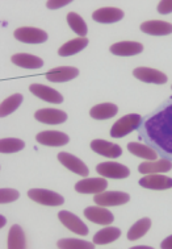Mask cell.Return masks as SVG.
Segmentation results:
<instances>
[{"mask_svg": "<svg viewBox=\"0 0 172 249\" xmlns=\"http://www.w3.org/2000/svg\"><path fill=\"white\" fill-rule=\"evenodd\" d=\"M121 236V231L116 228V227H107L100 230L95 236H94V243L96 245H103V244H109V243H113Z\"/></svg>", "mask_w": 172, "mask_h": 249, "instance_id": "4316f807", "label": "cell"}, {"mask_svg": "<svg viewBox=\"0 0 172 249\" xmlns=\"http://www.w3.org/2000/svg\"><path fill=\"white\" fill-rule=\"evenodd\" d=\"M0 220H1V224H0V227L3 228V227L5 226V223H7V219H5V217L1 215V216H0Z\"/></svg>", "mask_w": 172, "mask_h": 249, "instance_id": "8d00e7d4", "label": "cell"}, {"mask_svg": "<svg viewBox=\"0 0 172 249\" xmlns=\"http://www.w3.org/2000/svg\"><path fill=\"white\" fill-rule=\"evenodd\" d=\"M88 45V38L87 37H78V38H74V40L67 41L64 45H62L59 48L58 54L61 57H68V55H74L82 52L86 46Z\"/></svg>", "mask_w": 172, "mask_h": 249, "instance_id": "603a6c76", "label": "cell"}, {"mask_svg": "<svg viewBox=\"0 0 172 249\" xmlns=\"http://www.w3.org/2000/svg\"><path fill=\"white\" fill-rule=\"evenodd\" d=\"M117 106L113 103H101L95 107H92L90 111L91 118L96 120H105V119L113 118L114 115H117Z\"/></svg>", "mask_w": 172, "mask_h": 249, "instance_id": "d4e9b609", "label": "cell"}, {"mask_svg": "<svg viewBox=\"0 0 172 249\" xmlns=\"http://www.w3.org/2000/svg\"><path fill=\"white\" fill-rule=\"evenodd\" d=\"M134 249H150V247H143V245H141V247H134Z\"/></svg>", "mask_w": 172, "mask_h": 249, "instance_id": "74e56055", "label": "cell"}, {"mask_svg": "<svg viewBox=\"0 0 172 249\" xmlns=\"http://www.w3.org/2000/svg\"><path fill=\"white\" fill-rule=\"evenodd\" d=\"M95 243H88L79 239H62L57 243V247L61 249H94Z\"/></svg>", "mask_w": 172, "mask_h": 249, "instance_id": "4dcf8cb0", "label": "cell"}, {"mask_svg": "<svg viewBox=\"0 0 172 249\" xmlns=\"http://www.w3.org/2000/svg\"><path fill=\"white\" fill-rule=\"evenodd\" d=\"M124 18V11L118 8H100L92 14V18L97 23H117Z\"/></svg>", "mask_w": 172, "mask_h": 249, "instance_id": "44dd1931", "label": "cell"}, {"mask_svg": "<svg viewBox=\"0 0 172 249\" xmlns=\"http://www.w3.org/2000/svg\"><path fill=\"white\" fill-rule=\"evenodd\" d=\"M91 149L95 153L101 154L109 159H117L123 154V148L105 140H94L91 142Z\"/></svg>", "mask_w": 172, "mask_h": 249, "instance_id": "ac0fdd59", "label": "cell"}, {"mask_svg": "<svg viewBox=\"0 0 172 249\" xmlns=\"http://www.w3.org/2000/svg\"><path fill=\"white\" fill-rule=\"evenodd\" d=\"M58 160L59 162L62 163L63 166H66L68 170L77 173V174L82 176V177H88L90 170H88L87 165L83 162L82 160H79L78 157L73 156V154L66 153V152H61L58 154Z\"/></svg>", "mask_w": 172, "mask_h": 249, "instance_id": "7c38bea8", "label": "cell"}, {"mask_svg": "<svg viewBox=\"0 0 172 249\" xmlns=\"http://www.w3.org/2000/svg\"><path fill=\"white\" fill-rule=\"evenodd\" d=\"M172 169V161L167 159L155 160V161H146L138 166V172L141 174H162L167 173Z\"/></svg>", "mask_w": 172, "mask_h": 249, "instance_id": "9a60e30c", "label": "cell"}, {"mask_svg": "<svg viewBox=\"0 0 172 249\" xmlns=\"http://www.w3.org/2000/svg\"><path fill=\"white\" fill-rule=\"evenodd\" d=\"M27 247V239L23 228L17 224L11 227L8 233V248L9 249H24Z\"/></svg>", "mask_w": 172, "mask_h": 249, "instance_id": "484cf974", "label": "cell"}, {"mask_svg": "<svg viewBox=\"0 0 172 249\" xmlns=\"http://www.w3.org/2000/svg\"><path fill=\"white\" fill-rule=\"evenodd\" d=\"M150 228H151V220L149 217H143L130 227V230L127 231V239L130 241L138 240L147 233Z\"/></svg>", "mask_w": 172, "mask_h": 249, "instance_id": "83f0119b", "label": "cell"}, {"mask_svg": "<svg viewBox=\"0 0 172 249\" xmlns=\"http://www.w3.org/2000/svg\"><path fill=\"white\" fill-rule=\"evenodd\" d=\"M142 124V118L138 113H129L125 115L124 118L118 119L117 122L114 123L113 127L110 129V136L114 139H121V137L126 136L130 132L137 131Z\"/></svg>", "mask_w": 172, "mask_h": 249, "instance_id": "7a4b0ae2", "label": "cell"}, {"mask_svg": "<svg viewBox=\"0 0 172 249\" xmlns=\"http://www.w3.org/2000/svg\"><path fill=\"white\" fill-rule=\"evenodd\" d=\"M84 216L92 223L101 224V226H109L114 220L113 213H110L109 210L104 209L103 206H91V207H87L84 210Z\"/></svg>", "mask_w": 172, "mask_h": 249, "instance_id": "9c48e42d", "label": "cell"}, {"mask_svg": "<svg viewBox=\"0 0 172 249\" xmlns=\"http://www.w3.org/2000/svg\"><path fill=\"white\" fill-rule=\"evenodd\" d=\"M67 23L68 25H70V28L73 29V32L77 33L78 36H87L88 27H87V24L84 23V20H83L79 15L75 14V12H70V14L67 15Z\"/></svg>", "mask_w": 172, "mask_h": 249, "instance_id": "f546056e", "label": "cell"}, {"mask_svg": "<svg viewBox=\"0 0 172 249\" xmlns=\"http://www.w3.org/2000/svg\"><path fill=\"white\" fill-rule=\"evenodd\" d=\"M137 131L141 140L154 148L159 157L172 161V96L142 119Z\"/></svg>", "mask_w": 172, "mask_h": 249, "instance_id": "6da1fadb", "label": "cell"}, {"mask_svg": "<svg viewBox=\"0 0 172 249\" xmlns=\"http://www.w3.org/2000/svg\"><path fill=\"white\" fill-rule=\"evenodd\" d=\"M160 248L172 249V235L168 236L167 239H164V240L160 243Z\"/></svg>", "mask_w": 172, "mask_h": 249, "instance_id": "d590c367", "label": "cell"}, {"mask_svg": "<svg viewBox=\"0 0 172 249\" xmlns=\"http://www.w3.org/2000/svg\"><path fill=\"white\" fill-rule=\"evenodd\" d=\"M141 31L151 36H167L172 33V24L159 20H151L141 24Z\"/></svg>", "mask_w": 172, "mask_h": 249, "instance_id": "d6986e66", "label": "cell"}, {"mask_svg": "<svg viewBox=\"0 0 172 249\" xmlns=\"http://www.w3.org/2000/svg\"><path fill=\"white\" fill-rule=\"evenodd\" d=\"M58 217L61 223L63 224L67 230L71 232H75L78 235L80 236H87L88 235V227L79 219V216L74 215L73 213H68V211H61L58 213Z\"/></svg>", "mask_w": 172, "mask_h": 249, "instance_id": "ba28073f", "label": "cell"}, {"mask_svg": "<svg viewBox=\"0 0 172 249\" xmlns=\"http://www.w3.org/2000/svg\"><path fill=\"white\" fill-rule=\"evenodd\" d=\"M79 75V70L77 68H71V66H59V68L51 69L47 74H46V79L54 83H63L68 82L71 79Z\"/></svg>", "mask_w": 172, "mask_h": 249, "instance_id": "2e32d148", "label": "cell"}, {"mask_svg": "<svg viewBox=\"0 0 172 249\" xmlns=\"http://www.w3.org/2000/svg\"><path fill=\"white\" fill-rule=\"evenodd\" d=\"M23 99L24 98L21 94H14V95H11L9 98L3 100L1 105H0V116L5 118V116H8L9 113L16 111L20 107V105L23 103Z\"/></svg>", "mask_w": 172, "mask_h": 249, "instance_id": "f1b7e54d", "label": "cell"}, {"mask_svg": "<svg viewBox=\"0 0 172 249\" xmlns=\"http://www.w3.org/2000/svg\"><path fill=\"white\" fill-rule=\"evenodd\" d=\"M158 12L160 15H168L172 12V0H163L158 4Z\"/></svg>", "mask_w": 172, "mask_h": 249, "instance_id": "836d02e7", "label": "cell"}, {"mask_svg": "<svg viewBox=\"0 0 172 249\" xmlns=\"http://www.w3.org/2000/svg\"><path fill=\"white\" fill-rule=\"evenodd\" d=\"M142 50H143V45L134 41H121L110 46V52L114 55H123V57L140 54Z\"/></svg>", "mask_w": 172, "mask_h": 249, "instance_id": "ffe728a7", "label": "cell"}, {"mask_svg": "<svg viewBox=\"0 0 172 249\" xmlns=\"http://www.w3.org/2000/svg\"><path fill=\"white\" fill-rule=\"evenodd\" d=\"M37 142L46 146H63L70 141V137L58 131H44L40 132L36 136Z\"/></svg>", "mask_w": 172, "mask_h": 249, "instance_id": "5bb4252c", "label": "cell"}, {"mask_svg": "<svg viewBox=\"0 0 172 249\" xmlns=\"http://www.w3.org/2000/svg\"><path fill=\"white\" fill-rule=\"evenodd\" d=\"M133 75L145 83H155V85H164L167 82V75L164 72L151 68H137L133 71Z\"/></svg>", "mask_w": 172, "mask_h": 249, "instance_id": "30bf717a", "label": "cell"}, {"mask_svg": "<svg viewBox=\"0 0 172 249\" xmlns=\"http://www.w3.org/2000/svg\"><path fill=\"white\" fill-rule=\"evenodd\" d=\"M107 187L108 182L105 178H84L75 185V190L80 194H99Z\"/></svg>", "mask_w": 172, "mask_h": 249, "instance_id": "52a82bcc", "label": "cell"}, {"mask_svg": "<svg viewBox=\"0 0 172 249\" xmlns=\"http://www.w3.org/2000/svg\"><path fill=\"white\" fill-rule=\"evenodd\" d=\"M34 118L36 120H38L40 123H44V124H62L67 120V115L61 109H54V108H44L38 109L36 113H34Z\"/></svg>", "mask_w": 172, "mask_h": 249, "instance_id": "e0dca14e", "label": "cell"}, {"mask_svg": "<svg viewBox=\"0 0 172 249\" xmlns=\"http://www.w3.org/2000/svg\"><path fill=\"white\" fill-rule=\"evenodd\" d=\"M28 196L37 203L44 206H62L64 203V198L62 195L57 194L54 191L45 190V189H32L28 191Z\"/></svg>", "mask_w": 172, "mask_h": 249, "instance_id": "3957f363", "label": "cell"}, {"mask_svg": "<svg viewBox=\"0 0 172 249\" xmlns=\"http://www.w3.org/2000/svg\"><path fill=\"white\" fill-rule=\"evenodd\" d=\"M96 172L99 173L101 177L113 178V179H123L129 177L130 170L118 162H101L96 166Z\"/></svg>", "mask_w": 172, "mask_h": 249, "instance_id": "8992f818", "label": "cell"}, {"mask_svg": "<svg viewBox=\"0 0 172 249\" xmlns=\"http://www.w3.org/2000/svg\"><path fill=\"white\" fill-rule=\"evenodd\" d=\"M25 148V142L18 139H3L0 141V152L3 154L16 153Z\"/></svg>", "mask_w": 172, "mask_h": 249, "instance_id": "1f68e13d", "label": "cell"}, {"mask_svg": "<svg viewBox=\"0 0 172 249\" xmlns=\"http://www.w3.org/2000/svg\"><path fill=\"white\" fill-rule=\"evenodd\" d=\"M15 38L25 44H42L47 41V33L33 27H21L15 31Z\"/></svg>", "mask_w": 172, "mask_h": 249, "instance_id": "5b68a950", "label": "cell"}, {"mask_svg": "<svg viewBox=\"0 0 172 249\" xmlns=\"http://www.w3.org/2000/svg\"><path fill=\"white\" fill-rule=\"evenodd\" d=\"M29 90L33 95H36L37 98L49 102V103H54V105H59L63 102V96L62 94H59L58 91L51 89V87L44 86V85H38V83H33L29 87Z\"/></svg>", "mask_w": 172, "mask_h": 249, "instance_id": "4fadbf2b", "label": "cell"}, {"mask_svg": "<svg viewBox=\"0 0 172 249\" xmlns=\"http://www.w3.org/2000/svg\"><path fill=\"white\" fill-rule=\"evenodd\" d=\"M127 150L131 154L137 156V157L145 159L147 161H155L159 157L156 150L149 146L147 144H145V142H129L127 144Z\"/></svg>", "mask_w": 172, "mask_h": 249, "instance_id": "7402d4cb", "label": "cell"}, {"mask_svg": "<svg viewBox=\"0 0 172 249\" xmlns=\"http://www.w3.org/2000/svg\"><path fill=\"white\" fill-rule=\"evenodd\" d=\"M71 3V0H49L46 3V7L49 9H58L62 8L64 5H67Z\"/></svg>", "mask_w": 172, "mask_h": 249, "instance_id": "e575fe53", "label": "cell"}, {"mask_svg": "<svg viewBox=\"0 0 172 249\" xmlns=\"http://www.w3.org/2000/svg\"><path fill=\"white\" fill-rule=\"evenodd\" d=\"M95 203L103 207H112V206H121L130 200V195L123 191H103L95 194Z\"/></svg>", "mask_w": 172, "mask_h": 249, "instance_id": "277c9868", "label": "cell"}, {"mask_svg": "<svg viewBox=\"0 0 172 249\" xmlns=\"http://www.w3.org/2000/svg\"><path fill=\"white\" fill-rule=\"evenodd\" d=\"M12 62L24 69H41L44 66V61L40 57L27 53H18V54L12 55Z\"/></svg>", "mask_w": 172, "mask_h": 249, "instance_id": "cb8c5ba5", "label": "cell"}, {"mask_svg": "<svg viewBox=\"0 0 172 249\" xmlns=\"http://www.w3.org/2000/svg\"><path fill=\"white\" fill-rule=\"evenodd\" d=\"M20 193L15 189H0V203H11L18 199Z\"/></svg>", "mask_w": 172, "mask_h": 249, "instance_id": "d6a6232c", "label": "cell"}, {"mask_svg": "<svg viewBox=\"0 0 172 249\" xmlns=\"http://www.w3.org/2000/svg\"><path fill=\"white\" fill-rule=\"evenodd\" d=\"M140 185L151 190H167L172 187V178L162 174H146L140 179Z\"/></svg>", "mask_w": 172, "mask_h": 249, "instance_id": "8fae6325", "label": "cell"}]
</instances>
